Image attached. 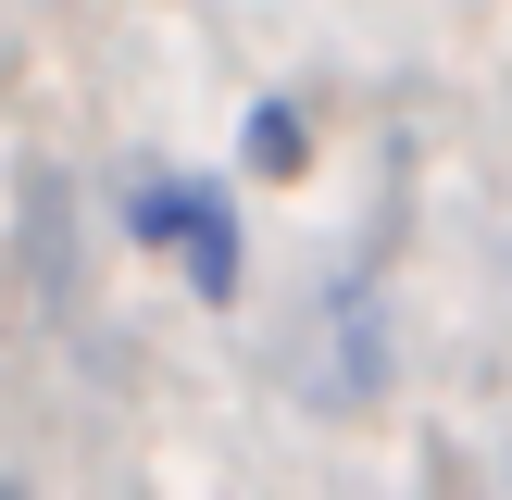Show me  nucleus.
I'll use <instances>...</instances> for the list:
<instances>
[{"label": "nucleus", "instance_id": "3", "mask_svg": "<svg viewBox=\"0 0 512 500\" xmlns=\"http://www.w3.org/2000/svg\"><path fill=\"white\" fill-rule=\"evenodd\" d=\"M0 500H25V488H13V475H0Z\"/></svg>", "mask_w": 512, "mask_h": 500}, {"label": "nucleus", "instance_id": "2", "mask_svg": "<svg viewBox=\"0 0 512 500\" xmlns=\"http://www.w3.org/2000/svg\"><path fill=\"white\" fill-rule=\"evenodd\" d=\"M238 163L263 175V188L313 175V125H300V100H250V125H238Z\"/></svg>", "mask_w": 512, "mask_h": 500}, {"label": "nucleus", "instance_id": "1", "mask_svg": "<svg viewBox=\"0 0 512 500\" xmlns=\"http://www.w3.org/2000/svg\"><path fill=\"white\" fill-rule=\"evenodd\" d=\"M125 238L163 250L200 300H238L250 250H238V200H225V188H200V175H138V188H125Z\"/></svg>", "mask_w": 512, "mask_h": 500}]
</instances>
